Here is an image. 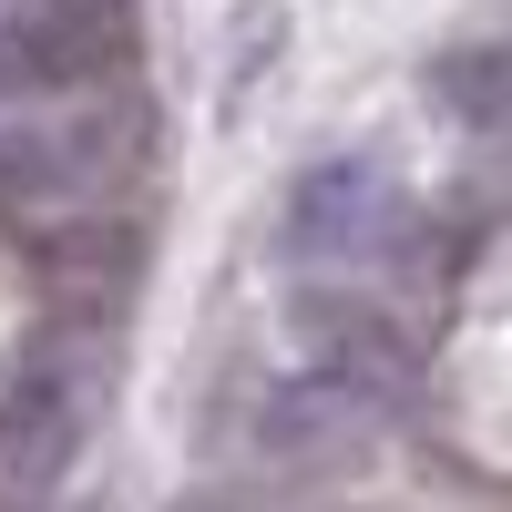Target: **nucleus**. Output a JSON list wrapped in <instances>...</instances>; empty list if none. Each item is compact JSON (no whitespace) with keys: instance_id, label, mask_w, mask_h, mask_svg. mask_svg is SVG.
<instances>
[{"instance_id":"6","label":"nucleus","mask_w":512,"mask_h":512,"mask_svg":"<svg viewBox=\"0 0 512 512\" xmlns=\"http://www.w3.org/2000/svg\"><path fill=\"white\" fill-rule=\"evenodd\" d=\"M441 103L472 134H512V52H451L441 62Z\"/></svg>"},{"instance_id":"7","label":"nucleus","mask_w":512,"mask_h":512,"mask_svg":"<svg viewBox=\"0 0 512 512\" xmlns=\"http://www.w3.org/2000/svg\"><path fill=\"white\" fill-rule=\"evenodd\" d=\"M175 512H236V502H175Z\"/></svg>"},{"instance_id":"1","label":"nucleus","mask_w":512,"mask_h":512,"mask_svg":"<svg viewBox=\"0 0 512 512\" xmlns=\"http://www.w3.org/2000/svg\"><path fill=\"white\" fill-rule=\"evenodd\" d=\"M103 410V349L93 338H41V349L0 379V512H41L62 472L93 441Z\"/></svg>"},{"instance_id":"3","label":"nucleus","mask_w":512,"mask_h":512,"mask_svg":"<svg viewBox=\"0 0 512 512\" xmlns=\"http://www.w3.org/2000/svg\"><path fill=\"white\" fill-rule=\"evenodd\" d=\"M134 123L82 113V123H0V216H72L134 164Z\"/></svg>"},{"instance_id":"5","label":"nucleus","mask_w":512,"mask_h":512,"mask_svg":"<svg viewBox=\"0 0 512 512\" xmlns=\"http://www.w3.org/2000/svg\"><path fill=\"white\" fill-rule=\"evenodd\" d=\"M379 390H359V379H338V369H297L287 390H267V410H256V441H267L277 461H338V451H359L379 431Z\"/></svg>"},{"instance_id":"2","label":"nucleus","mask_w":512,"mask_h":512,"mask_svg":"<svg viewBox=\"0 0 512 512\" xmlns=\"http://www.w3.org/2000/svg\"><path fill=\"white\" fill-rule=\"evenodd\" d=\"M400 226H410V195H400V175L379 154H318L308 175L287 185V256L297 267L349 277L369 256H390Z\"/></svg>"},{"instance_id":"4","label":"nucleus","mask_w":512,"mask_h":512,"mask_svg":"<svg viewBox=\"0 0 512 512\" xmlns=\"http://www.w3.org/2000/svg\"><path fill=\"white\" fill-rule=\"evenodd\" d=\"M297 338H308V369H338V379H359V390H379V400L410 390V328L379 308V297L318 287L308 308H297Z\"/></svg>"}]
</instances>
